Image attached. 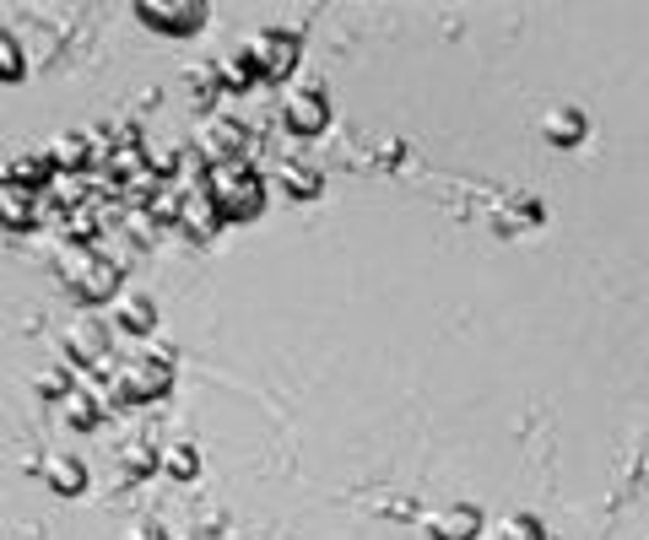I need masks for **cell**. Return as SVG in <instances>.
<instances>
[{
	"instance_id": "6",
	"label": "cell",
	"mask_w": 649,
	"mask_h": 540,
	"mask_svg": "<svg viewBox=\"0 0 649 540\" xmlns=\"http://www.w3.org/2000/svg\"><path fill=\"white\" fill-rule=\"evenodd\" d=\"M249 44H255V54H260V76H266V82H287V76L298 71V54H304L298 33L266 27V33H260V38H249Z\"/></svg>"
},
{
	"instance_id": "21",
	"label": "cell",
	"mask_w": 649,
	"mask_h": 540,
	"mask_svg": "<svg viewBox=\"0 0 649 540\" xmlns=\"http://www.w3.org/2000/svg\"><path fill=\"white\" fill-rule=\"evenodd\" d=\"M195 465H200V459H195V449H189V443H179V449L168 454V470H173V476H195Z\"/></svg>"
},
{
	"instance_id": "14",
	"label": "cell",
	"mask_w": 649,
	"mask_h": 540,
	"mask_svg": "<svg viewBox=\"0 0 649 540\" xmlns=\"http://www.w3.org/2000/svg\"><path fill=\"white\" fill-rule=\"evenodd\" d=\"M277 179H282V189H287L293 200H315V195L324 189V179L309 168V162H282V168H277Z\"/></svg>"
},
{
	"instance_id": "9",
	"label": "cell",
	"mask_w": 649,
	"mask_h": 540,
	"mask_svg": "<svg viewBox=\"0 0 649 540\" xmlns=\"http://www.w3.org/2000/svg\"><path fill=\"white\" fill-rule=\"evenodd\" d=\"M217 76H222V93H249V87H260L266 76H260V54H255V44L222 54V60H217Z\"/></svg>"
},
{
	"instance_id": "5",
	"label": "cell",
	"mask_w": 649,
	"mask_h": 540,
	"mask_svg": "<svg viewBox=\"0 0 649 540\" xmlns=\"http://www.w3.org/2000/svg\"><path fill=\"white\" fill-rule=\"evenodd\" d=\"M168 384H173V363L162 352L158 357H136V363L120 368L114 401H158V395H168Z\"/></svg>"
},
{
	"instance_id": "18",
	"label": "cell",
	"mask_w": 649,
	"mask_h": 540,
	"mask_svg": "<svg viewBox=\"0 0 649 540\" xmlns=\"http://www.w3.org/2000/svg\"><path fill=\"white\" fill-rule=\"evenodd\" d=\"M22 76H27V60H22L16 38H11V33H0V82H22Z\"/></svg>"
},
{
	"instance_id": "17",
	"label": "cell",
	"mask_w": 649,
	"mask_h": 540,
	"mask_svg": "<svg viewBox=\"0 0 649 540\" xmlns=\"http://www.w3.org/2000/svg\"><path fill=\"white\" fill-rule=\"evenodd\" d=\"M0 222H5V228H33V222H38V195L5 189V195H0Z\"/></svg>"
},
{
	"instance_id": "1",
	"label": "cell",
	"mask_w": 649,
	"mask_h": 540,
	"mask_svg": "<svg viewBox=\"0 0 649 540\" xmlns=\"http://www.w3.org/2000/svg\"><path fill=\"white\" fill-rule=\"evenodd\" d=\"M206 195L222 222H255L266 211V179L255 173L249 157H228L206 168Z\"/></svg>"
},
{
	"instance_id": "20",
	"label": "cell",
	"mask_w": 649,
	"mask_h": 540,
	"mask_svg": "<svg viewBox=\"0 0 649 540\" xmlns=\"http://www.w3.org/2000/svg\"><path fill=\"white\" fill-rule=\"evenodd\" d=\"M498 540H547V530H541L530 514H519V519H509V525L498 530Z\"/></svg>"
},
{
	"instance_id": "3",
	"label": "cell",
	"mask_w": 649,
	"mask_h": 540,
	"mask_svg": "<svg viewBox=\"0 0 649 540\" xmlns=\"http://www.w3.org/2000/svg\"><path fill=\"white\" fill-rule=\"evenodd\" d=\"M206 5L200 0H142L136 5V22L142 27H152L162 38H195L200 27H206Z\"/></svg>"
},
{
	"instance_id": "10",
	"label": "cell",
	"mask_w": 649,
	"mask_h": 540,
	"mask_svg": "<svg viewBox=\"0 0 649 540\" xmlns=\"http://www.w3.org/2000/svg\"><path fill=\"white\" fill-rule=\"evenodd\" d=\"M114 324H120L125 335H152V324H158V303H152L147 292H125L120 308H114Z\"/></svg>"
},
{
	"instance_id": "7",
	"label": "cell",
	"mask_w": 649,
	"mask_h": 540,
	"mask_svg": "<svg viewBox=\"0 0 649 540\" xmlns=\"http://www.w3.org/2000/svg\"><path fill=\"white\" fill-rule=\"evenodd\" d=\"M65 352H71L76 363L98 368V363L109 357V319H98V314L71 319V330H65Z\"/></svg>"
},
{
	"instance_id": "16",
	"label": "cell",
	"mask_w": 649,
	"mask_h": 540,
	"mask_svg": "<svg viewBox=\"0 0 649 540\" xmlns=\"http://www.w3.org/2000/svg\"><path fill=\"white\" fill-rule=\"evenodd\" d=\"M49 487H54V492H82V487H87L82 459H76V454H54V459H49Z\"/></svg>"
},
{
	"instance_id": "19",
	"label": "cell",
	"mask_w": 649,
	"mask_h": 540,
	"mask_svg": "<svg viewBox=\"0 0 649 540\" xmlns=\"http://www.w3.org/2000/svg\"><path fill=\"white\" fill-rule=\"evenodd\" d=\"M65 410H71L76 427H93V421H98V395H93V390H71V395H65Z\"/></svg>"
},
{
	"instance_id": "8",
	"label": "cell",
	"mask_w": 649,
	"mask_h": 540,
	"mask_svg": "<svg viewBox=\"0 0 649 540\" xmlns=\"http://www.w3.org/2000/svg\"><path fill=\"white\" fill-rule=\"evenodd\" d=\"M54 173H60L54 157H49V151H33V157H16V162L0 173V184L16 189V195H44V189L54 184Z\"/></svg>"
},
{
	"instance_id": "11",
	"label": "cell",
	"mask_w": 649,
	"mask_h": 540,
	"mask_svg": "<svg viewBox=\"0 0 649 540\" xmlns=\"http://www.w3.org/2000/svg\"><path fill=\"white\" fill-rule=\"evenodd\" d=\"M541 135H547L552 146H579V140L590 135V120H585L579 109H547V114H541Z\"/></svg>"
},
{
	"instance_id": "15",
	"label": "cell",
	"mask_w": 649,
	"mask_h": 540,
	"mask_svg": "<svg viewBox=\"0 0 649 540\" xmlns=\"http://www.w3.org/2000/svg\"><path fill=\"white\" fill-rule=\"evenodd\" d=\"M179 222H184L189 233H200V238H206L211 228H222V217H217V206H211V195H206V189H200V200H195V195H189V200H179Z\"/></svg>"
},
{
	"instance_id": "4",
	"label": "cell",
	"mask_w": 649,
	"mask_h": 540,
	"mask_svg": "<svg viewBox=\"0 0 649 540\" xmlns=\"http://www.w3.org/2000/svg\"><path fill=\"white\" fill-rule=\"evenodd\" d=\"M282 125L298 135V140L324 135V125H330V98H324L320 82H304V87H293V93L282 98Z\"/></svg>"
},
{
	"instance_id": "12",
	"label": "cell",
	"mask_w": 649,
	"mask_h": 540,
	"mask_svg": "<svg viewBox=\"0 0 649 540\" xmlns=\"http://www.w3.org/2000/svg\"><path fill=\"white\" fill-rule=\"evenodd\" d=\"M433 540H477L482 536V514L477 508H444V514H433Z\"/></svg>"
},
{
	"instance_id": "2",
	"label": "cell",
	"mask_w": 649,
	"mask_h": 540,
	"mask_svg": "<svg viewBox=\"0 0 649 540\" xmlns=\"http://www.w3.org/2000/svg\"><path fill=\"white\" fill-rule=\"evenodd\" d=\"M60 275H65V286H71L82 303H109V297L120 292V266H114L109 255H98L93 244H65Z\"/></svg>"
},
{
	"instance_id": "13",
	"label": "cell",
	"mask_w": 649,
	"mask_h": 540,
	"mask_svg": "<svg viewBox=\"0 0 649 540\" xmlns=\"http://www.w3.org/2000/svg\"><path fill=\"white\" fill-rule=\"evenodd\" d=\"M49 157H54V168H60V173H82V168L93 162V135H87V131H65L54 146H49Z\"/></svg>"
}]
</instances>
